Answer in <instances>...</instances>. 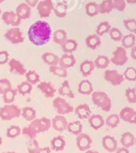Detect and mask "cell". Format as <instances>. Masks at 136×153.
Wrapping results in <instances>:
<instances>
[{
  "instance_id": "11",
  "label": "cell",
  "mask_w": 136,
  "mask_h": 153,
  "mask_svg": "<svg viewBox=\"0 0 136 153\" xmlns=\"http://www.w3.org/2000/svg\"><path fill=\"white\" fill-rule=\"evenodd\" d=\"M119 117L123 121L130 124H136V110L132 107H126L122 109L119 113Z\"/></svg>"
},
{
  "instance_id": "1",
  "label": "cell",
  "mask_w": 136,
  "mask_h": 153,
  "mask_svg": "<svg viewBox=\"0 0 136 153\" xmlns=\"http://www.w3.org/2000/svg\"><path fill=\"white\" fill-rule=\"evenodd\" d=\"M27 35L29 41L32 45L37 47L43 46L51 40L52 29L48 22L37 20L29 26Z\"/></svg>"
},
{
  "instance_id": "40",
  "label": "cell",
  "mask_w": 136,
  "mask_h": 153,
  "mask_svg": "<svg viewBox=\"0 0 136 153\" xmlns=\"http://www.w3.org/2000/svg\"><path fill=\"white\" fill-rule=\"evenodd\" d=\"M18 93L17 92V89H12L11 88V89L8 91V92H5L3 95V101L5 104H12L13 102L15 100V97L17 95V94Z\"/></svg>"
},
{
  "instance_id": "61",
  "label": "cell",
  "mask_w": 136,
  "mask_h": 153,
  "mask_svg": "<svg viewBox=\"0 0 136 153\" xmlns=\"http://www.w3.org/2000/svg\"><path fill=\"white\" fill-rule=\"evenodd\" d=\"M4 1H5V0H0V4L2 3V2H3Z\"/></svg>"
},
{
  "instance_id": "35",
  "label": "cell",
  "mask_w": 136,
  "mask_h": 153,
  "mask_svg": "<svg viewBox=\"0 0 136 153\" xmlns=\"http://www.w3.org/2000/svg\"><path fill=\"white\" fill-rule=\"evenodd\" d=\"M99 14H109L114 9V8L111 0H104L99 4Z\"/></svg>"
},
{
  "instance_id": "17",
  "label": "cell",
  "mask_w": 136,
  "mask_h": 153,
  "mask_svg": "<svg viewBox=\"0 0 136 153\" xmlns=\"http://www.w3.org/2000/svg\"><path fill=\"white\" fill-rule=\"evenodd\" d=\"M75 112L78 117L81 120H84L90 118L92 115V111L90 106L87 104H80L75 109Z\"/></svg>"
},
{
  "instance_id": "8",
  "label": "cell",
  "mask_w": 136,
  "mask_h": 153,
  "mask_svg": "<svg viewBox=\"0 0 136 153\" xmlns=\"http://www.w3.org/2000/svg\"><path fill=\"white\" fill-rule=\"evenodd\" d=\"M37 11L41 18H47L51 15L54 10V5L51 0H42L36 5Z\"/></svg>"
},
{
  "instance_id": "5",
  "label": "cell",
  "mask_w": 136,
  "mask_h": 153,
  "mask_svg": "<svg viewBox=\"0 0 136 153\" xmlns=\"http://www.w3.org/2000/svg\"><path fill=\"white\" fill-rule=\"evenodd\" d=\"M4 37L6 40L14 45L23 43L24 42L23 33L19 27H12L7 30L4 35Z\"/></svg>"
},
{
  "instance_id": "4",
  "label": "cell",
  "mask_w": 136,
  "mask_h": 153,
  "mask_svg": "<svg viewBox=\"0 0 136 153\" xmlns=\"http://www.w3.org/2000/svg\"><path fill=\"white\" fill-rule=\"evenodd\" d=\"M53 107L55 109L59 115L69 114L74 111V108L69 103L66 101V99L60 97H57L53 101Z\"/></svg>"
},
{
  "instance_id": "10",
  "label": "cell",
  "mask_w": 136,
  "mask_h": 153,
  "mask_svg": "<svg viewBox=\"0 0 136 153\" xmlns=\"http://www.w3.org/2000/svg\"><path fill=\"white\" fill-rule=\"evenodd\" d=\"M93 140L87 134H80L77 136L76 144L78 149L81 152H86L89 150L92 145Z\"/></svg>"
},
{
  "instance_id": "54",
  "label": "cell",
  "mask_w": 136,
  "mask_h": 153,
  "mask_svg": "<svg viewBox=\"0 0 136 153\" xmlns=\"http://www.w3.org/2000/svg\"><path fill=\"white\" fill-rule=\"evenodd\" d=\"M116 153H129V151L127 148L120 147V148H117V149L116 150Z\"/></svg>"
},
{
  "instance_id": "7",
  "label": "cell",
  "mask_w": 136,
  "mask_h": 153,
  "mask_svg": "<svg viewBox=\"0 0 136 153\" xmlns=\"http://www.w3.org/2000/svg\"><path fill=\"white\" fill-rule=\"evenodd\" d=\"M104 78L113 86H119L124 81L123 75L117 70H106L104 73Z\"/></svg>"
},
{
  "instance_id": "3",
  "label": "cell",
  "mask_w": 136,
  "mask_h": 153,
  "mask_svg": "<svg viewBox=\"0 0 136 153\" xmlns=\"http://www.w3.org/2000/svg\"><path fill=\"white\" fill-rule=\"evenodd\" d=\"M20 115L21 110L14 104H5L0 108V118L3 121H10L19 117Z\"/></svg>"
},
{
  "instance_id": "48",
  "label": "cell",
  "mask_w": 136,
  "mask_h": 153,
  "mask_svg": "<svg viewBox=\"0 0 136 153\" xmlns=\"http://www.w3.org/2000/svg\"><path fill=\"white\" fill-rule=\"evenodd\" d=\"M11 89V83L9 80L6 78L0 79V94L4 95L9 89Z\"/></svg>"
},
{
  "instance_id": "53",
  "label": "cell",
  "mask_w": 136,
  "mask_h": 153,
  "mask_svg": "<svg viewBox=\"0 0 136 153\" xmlns=\"http://www.w3.org/2000/svg\"><path fill=\"white\" fill-rule=\"evenodd\" d=\"M36 153H51V149L49 147H44V148H39Z\"/></svg>"
},
{
  "instance_id": "63",
  "label": "cell",
  "mask_w": 136,
  "mask_h": 153,
  "mask_svg": "<svg viewBox=\"0 0 136 153\" xmlns=\"http://www.w3.org/2000/svg\"><path fill=\"white\" fill-rule=\"evenodd\" d=\"M135 146H136V137H135Z\"/></svg>"
},
{
  "instance_id": "33",
  "label": "cell",
  "mask_w": 136,
  "mask_h": 153,
  "mask_svg": "<svg viewBox=\"0 0 136 153\" xmlns=\"http://www.w3.org/2000/svg\"><path fill=\"white\" fill-rule=\"evenodd\" d=\"M110 62V59L108 56L99 55L94 61V65H95V68L98 69H105L108 67Z\"/></svg>"
},
{
  "instance_id": "42",
  "label": "cell",
  "mask_w": 136,
  "mask_h": 153,
  "mask_svg": "<svg viewBox=\"0 0 136 153\" xmlns=\"http://www.w3.org/2000/svg\"><path fill=\"white\" fill-rule=\"evenodd\" d=\"M25 76H26V81L29 82L32 85L36 84L40 81L39 74H38L35 71H28L25 74Z\"/></svg>"
},
{
  "instance_id": "39",
  "label": "cell",
  "mask_w": 136,
  "mask_h": 153,
  "mask_svg": "<svg viewBox=\"0 0 136 153\" xmlns=\"http://www.w3.org/2000/svg\"><path fill=\"white\" fill-rule=\"evenodd\" d=\"M49 71L51 73L55 76H59V77H66L68 76L67 69L63 68L62 67L58 65H54V66H49Z\"/></svg>"
},
{
  "instance_id": "22",
  "label": "cell",
  "mask_w": 136,
  "mask_h": 153,
  "mask_svg": "<svg viewBox=\"0 0 136 153\" xmlns=\"http://www.w3.org/2000/svg\"><path fill=\"white\" fill-rule=\"evenodd\" d=\"M78 91L81 95H91L93 92V86L90 80H82L78 85Z\"/></svg>"
},
{
  "instance_id": "6",
  "label": "cell",
  "mask_w": 136,
  "mask_h": 153,
  "mask_svg": "<svg viewBox=\"0 0 136 153\" xmlns=\"http://www.w3.org/2000/svg\"><path fill=\"white\" fill-rule=\"evenodd\" d=\"M110 61L114 65L117 66H122L128 61L127 53L125 48L123 47H117L113 52V56Z\"/></svg>"
},
{
  "instance_id": "34",
  "label": "cell",
  "mask_w": 136,
  "mask_h": 153,
  "mask_svg": "<svg viewBox=\"0 0 136 153\" xmlns=\"http://www.w3.org/2000/svg\"><path fill=\"white\" fill-rule=\"evenodd\" d=\"M86 14L89 17H95L99 14V4L94 2H90L87 3L85 6Z\"/></svg>"
},
{
  "instance_id": "60",
  "label": "cell",
  "mask_w": 136,
  "mask_h": 153,
  "mask_svg": "<svg viewBox=\"0 0 136 153\" xmlns=\"http://www.w3.org/2000/svg\"><path fill=\"white\" fill-rule=\"evenodd\" d=\"M3 153H16V152H3Z\"/></svg>"
},
{
  "instance_id": "2",
  "label": "cell",
  "mask_w": 136,
  "mask_h": 153,
  "mask_svg": "<svg viewBox=\"0 0 136 153\" xmlns=\"http://www.w3.org/2000/svg\"><path fill=\"white\" fill-rule=\"evenodd\" d=\"M93 104L101 108L103 111L109 112L111 110V100L105 92H93L92 93Z\"/></svg>"
},
{
  "instance_id": "37",
  "label": "cell",
  "mask_w": 136,
  "mask_h": 153,
  "mask_svg": "<svg viewBox=\"0 0 136 153\" xmlns=\"http://www.w3.org/2000/svg\"><path fill=\"white\" fill-rule=\"evenodd\" d=\"M17 92L22 95L30 94L32 90V85L27 81H23L17 86Z\"/></svg>"
},
{
  "instance_id": "62",
  "label": "cell",
  "mask_w": 136,
  "mask_h": 153,
  "mask_svg": "<svg viewBox=\"0 0 136 153\" xmlns=\"http://www.w3.org/2000/svg\"><path fill=\"white\" fill-rule=\"evenodd\" d=\"M2 14V11H1V8H0V15Z\"/></svg>"
},
{
  "instance_id": "44",
  "label": "cell",
  "mask_w": 136,
  "mask_h": 153,
  "mask_svg": "<svg viewBox=\"0 0 136 153\" xmlns=\"http://www.w3.org/2000/svg\"><path fill=\"white\" fill-rule=\"evenodd\" d=\"M21 134V129L17 126H11L7 129L6 135L8 138H15L20 136Z\"/></svg>"
},
{
  "instance_id": "20",
  "label": "cell",
  "mask_w": 136,
  "mask_h": 153,
  "mask_svg": "<svg viewBox=\"0 0 136 153\" xmlns=\"http://www.w3.org/2000/svg\"><path fill=\"white\" fill-rule=\"evenodd\" d=\"M88 122L90 126L96 131L102 128L105 124V122L103 117L101 115L99 114L91 115V117L88 119Z\"/></svg>"
},
{
  "instance_id": "64",
  "label": "cell",
  "mask_w": 136,
  "mask_h": 153,
  "mask_svg": "<svg viewBox=\"0 0 136 153\" xmlns=\"http://www.w3.org/2000/svg\"><path fill=\"white\" fill-rule=\"evenodd\" d=\"M135 89H136V81H135Z\"/></svg>"
},
{
  "instance_id": "47",
  "label": "cell",
  "mask_w": 136,
  "mask_h": 153,
  "mask_svg": "<svg viewBox=\"0 0 136 153\" xmlns=\"http://www.w3.org/2000/svg\"><path fill=\"white\" fill-rule=\"evenodd\" d=\"M110 38L114 42H120L123 38V33L118 28L111 27L110 32H109Z\"/></svg>"
},
{
  "instance_id": "23",
  "label": "cell",
  "mask_w": 136,
  "mask_h": 153,
  "mask_svg": "<svg viewBox=\"0 0 136 153\" xmlns=\"http://www.w3.org/2000/svg\"><path fill=\"white\" fill-rule=\"evenodd\" d=\"M95 68L94 62L90 60H85L80 65V71L84 76H88L91 74Z\"/></svg>"
},
{
  "instance_id": "28",
  "label": "cell",
  "mask_w": 136,
  "mask_h": 153,
  "mask_svg": "<svg viewBox=\"0 0 136 153\" xmlns=\"http://www.w3.org/2000/svg\"><path fill=\"white\" fill-rule=\"evenodd\" d=\"M51 148L56 152L63 151L66 146V140L62 136H57L53 138L51 142Z\"/></svg>"
},
{
  "instance_id": "21",
  "label": "cell",
  "mask_w": 136,
  "mask_h": 153,
  "mask_svg": "<svg viewBox=\"0 0 136 153\" xmlns=\"http://www.w3.org/2000/svg\"><path fill=\"white\" fill-rule=\"evenodd\" d=\"M85 43L87 48L91 50H96L101 45V38L96 34L90 35L85 39Z\"/></svg>"
},
{
  "instance_id": "24",
  "label": "cell",
  "mask_w": 136,
  "mask_h": 153,
  "mask_svg": "<svg viewBox=\"0 0 136 153\" xmlns=\"http://www.w3.org/2000/svg\"><path fill=\"white\" fill-rule=\"evenodd\" d=\"M41 59L44 63H46L49 66L58 65L60 62V57L52 53H44L41 56Z\"/></svg>"
},
{
  "instance_id": "13",
  "label": "cell",
  "mask_w": 136,
  "mask_h": 153,
  "mask_svg": "<svg viewBox=\"0 0 136 153\" xmlns=\"http://www.w3.org/2000/svg\"><path fill=\"white\" fill-rule=\"evenodd\" d=\"M8 65H9L10 72L13 74L23 76V75L26 74V73L27 72L24 65L16 59H10L8 61Z\"/></svg>"
},
{
  "instance_id": "59",
  "label": "cell",
  "mask_w": 136,
  "mask_h": 153,
  "mask_svg": "<svg viewBox=\"0 0 136 153\" xmlns=\"http://www.w3.org/2000/svg\"><path fill=\"white\" fill-rule=\"evenodd\" d=\"M2 138L0 137V146L2 145Z\"/></svg>"
},
{
  "instance_id": "25",
  "label": "cell",
  "mask_w": 136,
  "mask_h": 153,
  "mask_svg": "<svg viewBox=\"0 0 136 153\" xmlns=\"http://www.w3.org/2000/svg\"><path fill=\"white\" fill-rule=\"evenodd\" d=\"M135 137L134 135L131 132H124L121 135L120 143L122 144L123 147L129 149L135 144Z\"/></svg>"
},
{
  "instance_id": "30",
  "label": "cell",
  "mask_w": 136,
  "mask_h": 153,
  "mask_svg": "<svg viewBox=\"0 0 136 153\" xmlns=\"http://www.w3.org/2000/svg\"><path fill=\"white\" fill-rule=\"evenodd\" d=\"M21 116L26 121L32 122L36 119V111L31 107H24L21 110Z\"/></svg>"
},
{
  "instance_id": "49",
  "label": "cell",
  "mask_w": 136,
  "mask_h": 153,
  "mask_svg": "<svg viewBox=\"0 0 136 153\" xmlns=\"http://www.w3.org/2000/svg\"><path fill=\"white\" fill-rule=\"evenodd\" d=\"M114 5V9L119 11H123L126 6V0H111Z\"/></svg>"
},
{
  "instance_id": "16",
  "label": "cell",
  "mask_w": 136,
  "mask_h": 153,
  "mask_svg": "<svg viewBox=\"0 0 136 153\" xmlns=\"http://www.w3.org/2000/svg\"><path fill=\"white\" fill-rule=\"evenodd\" d=\"M102 144L103 148L110 153L114 152L117 149V141L114 137L110 135H106L102 138Z\"/></svg>"
},
{
  "instance_id": "19",
  "label": "cell",
  "mask_w": 136,
  "mask_h": 153,
  "mask_svg": "<svg viewBox=\"0 0 136 153\" xmlns=\"http://www.w3.org/2000/svg\"><path fill=\"white\" fill-rule=\"evenodd\" d=\"M75 64H76V59H75L74 55H72V53H64L60 58V62H59V65H60V67H62L63 68H70L74 67Z\"/></svg>"
},
{
  "instance_id": "32",
  "label": "cell",
  "mask_w": 136,
  "mask_h": 153,
  "mask_svg": "<svg viewBox=\"0 0 136 153\" xmlns=\"http://www.w3.org/2000/svg\"><path fill=\"white\" fill-rule=\"evenodd\" d=\"M67 130L69 133L74 135H79L80 134L82 133L83 131V126L80 121H75L69 123L68 124Z\"/></svg>"
},
{
  "instance_id": "55",
  "label": "cell",
  "mask_w": 136,
  "mask_h": 153,
  "mask_svg": "<svg viewBox=\"0 0 136 153\" xmlns=\"http://www.w3.org/2000/svg\"><path fill=\"white\" fill-rule=\"evenodd\" d=\"M130 55L131 57L134 60H136V45L133 47L132 48H131V53H130Z\"/></svg>"
},
{
  "instance_id": "41",
  "label": "cell",
  "mask_w": 136,
  "mask_h": 153,
  "mask_svg": "<svg viewBox=\"0 0 136 153\" xmlns=\"http://www.w3.org/2000/svg\"><path fill=\"white\" fill-rule=\"evenodd\" d=\"M21 133L24 136H27L30 140L35 139L37 134H38L37 131L34 128V127L31 124H29L28 126H26V127L23 128L21 130Z\"/></svg>"
},
{
  "instance_id": "18",
  "label": "cell",
  "mask_w": 136,
  "mask_h": 153,
  "mask_svg": "<svg viewBox=\"0 0 136 153\" xmlns=\"http://www.w3.org/2000/svg\"><path fill=\"white\" fill-rule=\"evenodd\" d=\"M31 12H32V8L29 7L26 2L20 4L16 8V14L17 17L20 20H26L29 19L31 16Z\"/></svg>"
},
{
  "instance_id": "27",
  "label": "cell",
  "mask_w": 136,
  "mask_h": 153,
  "mask_svg": "<svg viewBox=\"0 0 136 153\" xmlns=\"http://www.w3.org/2000/svg\"><path fill=\"white\" fill-rule=\"evenodd\" d=\"M120 42L122 43V47L125 48V49L132 48L133 47L135 46V35L133 33H130L126 35H124V36H123Z\"/></svg>"
},
{
  "instance_id": "36",
  "label": "cell",
  "mask_w": 136,
  "mask_h": 153,
  "mask_svg": "<svg viewBox=\"0 0 136 153\" xmlns=\"http://www.w3.org/2000/svg\"><path fill=\"white\" fill-rule=\"evenodd\" d=\"M111 26L108 21L101 22L97 26L96 29V34L98 35L99 36H102L105 34L109 33Z\"/></svg>"
},
{
  "instance_id": "56",
  "label": "cell",
  "mask_w": 136,
  "mask_h": 153,
  "mask_svg": "<svg viewBox=\"0 0 136 153\" xmlns=\"http://www.w3.org/2000/svg\"><path fill=\"white\" fill-rule=\"evenodd\" d=\"M54 13H55L56 15H57V17H64L66 15V12H64V13L60 12V11H59L58 10H57V9H54Z\"/></svg>"
},
{
  "instance_id": "15",
  "label": "cell",
  "mask_w": 136,
  "mask_h": 153,
  "mask_svg": "<svg viewBox=\"0 0 136 153\" xmlns=\"http://www.w3.org/2000/svg\"><path fill=\"white\" fill-rule=\"evenodd\" d=\"M38 89L46 98H53L55 95L56 89L51 82H41L38 85Z\"/></svg>"
},
{
  "instance_id": "31",
  "label": "cell",
  "mask_w": 136,
  "mask_h": 153,
  "mask_svg": "<svg viewBox=\"0 0 136 153\" xmlns=\"http://www.w3.org/2000/svg\"><path fill=\"white\" fill-rule=\"evenodd\" d=\"M61 47L65 53L71 54L77 50L78 43L74 39H67V41Z\"/></svg>"
},
{
  "instance_id": "57",
  "label": "cell",
  "mask_w": 136,
  "mask_h": 153,
  "mask_svg": "<svg viewBox=\"0 0 136 153\" xmlns=\"http://www.w3.org/2000/svg\"><path fill=\"white\" fill-rule=\"evenodd\" d=\"M126 2L128 4H132V5L136 4V0H126Z\"/></svg>"
},
{
  "instance_id": "52",
  "label": "cell",
  "mask_w": 136,
  "mask_h": 153,
  "mask_svg": "<svg viewBox=\"0 0 136 153\" xmlns=\"http://www.w3.org/2000/svg\"><path fill=\"white\" fill-rule=\"evenodd\" d=\"M25 2L31 8H35L38 5V2H39L38 0H25Z\"/></svg>"
},
{
  "instance_id": "51",
  "label": "cell",
  "mask_w": 136,
  "mask_h": 153,
  "mask_svg": "<svg viewBox=\"0 0 136 153\" xmlns=\"http://www.w3.org/2000/svg\"><path fill=\"white\" fill-rule=\"evenodd\" d=\"M9 61V53L8 51H0V65H5Z\"/></svg>"
},
{
  "instance_id": "29",
  "label": "cell",
  "mask_w": 136,
  "mask_h": 153,
  "mask_svg": "<svg viewBox=\"0 0 136 153\" xmlns=\"http://www.w3.org/2000/svg\"><path fill=\"white\" fill-rule=\"evenodd\" d=\"M67 33L63 29H58L53 34V40L57 45H62L67 41Z\"/></svg>"
},
{
  "instance_id": "50",
  "label": "cell",
  "mask_w": 136,
  "mask_h": 153,
  "mask_svg": "<svg viewBox=\"0 0 136 153\" xmlns=\"http://www.w3.org/2000/svg\"><path fill=\"white\" fill-rule=\"evenodd\" d=\"M39 143H38V141L35 139L29 141V144H28L27 150L29 153H36L38 152V150L39 149Z\"/></svg>"
},
{
  "instance_id": "58",
  "label": "cell",
  "mask_w": 136,
  "mask_h": 153,
  "mask_svg": "<svg viewBox=\"0 0 136 153\" xmlns=\"http://www.w3.org/2000/svg\"><path fill=\"white\" fill-rule=\"evenodd\" d=\"M86 153H99V152H96V151H92V150H87V151H86Z\"/></svg>"
},
{
  "instance_id": "9",
  "label": "cell",
  "mask_w": 136,
  "mask_h": 153,
  "mask_svg": "<svg viewBox=\"0 0 136 153\" xmlns=\"http://www.w3.org/2000/svg\"><path fill=\"white\" fill-rule=\"evenodd\" d=\"M34 128L37 131L38 134L48 131L51 127H52V123L50 119L46 117H42L41 119H35L30 123Z\"/></svg>"
},
{
  "instance_id": "38",
  "label": "cell",
  "mask_w": 136,
  "mask_h": 153,
  "mask_svg": "<svg viewBox=\"0 0 136 153\" xmlns=\"http://www.w3.org/2000/svg\"><path fill=\"white\" fill-rule=\"evenodd\" d=\"M105 122L106 126L110 127L111 128H115L119 125L120 122V119L118 114H111L110 116L107 117Z\"/></svg>"
},
{
  "instance_id": "12",
  "label": "cell",
  "mask_w": 136,
  "mask_h": 153,
  "mask_svg": "<svg viewBox=\"0 0 136 153\" xmlns=\"http://www.w3.org/2000/svg\"><path fill=\"white\" fill-rule=\"evenodd\" d=\"M2 19L4 23L13 27H18L21 23V20L17 17V14L14 11H5L2 14Z\"/></svg>"
},
{
  "instance_id": "14",
  "label": "cell",
  "mask_w": 136,
  "mask_h": 153,
  "mask_svg": "<svg viewBox=\"0 0 136 153\" xmlns=\"http://www.w3.org/2000/svg\"><path fill=\"white\" fill-rule=\"evenodd\" d=\"M51 123H52V127L54 130L57 131H64L67 130L68 128V121L66 120V117L63 115H57L51 120Z\"/></svg>"
},
{
  "instance_id": "45",
  "label": "cell",
  "mask_w": 136,
  "mask_h": 153,
  "mask_svg": "<svg viewBox=\"0 0 136 153\" xmlns=\"http://www.w3.org/2000/svg\"><path fill=\"white\" fill-rule=\"evenodd\" d=\"M126 29L131 33L136 34V19H126L123 21Z\"/></svg>"
},
{
  "instance_id": "43",
  "label": "cell",
  "mask_w": 136,
  "mask_h": 153,
  "mask_svg": "<svg viewBox=\"0 0 136 153\" xmlns=\"http://www.w3.org/2000/svg\"><path fill=\"white\" fill-rule=\"evenodd\" d=\"M123 76L129 81H136V68L133 67H128L123 73Z\"/></svg>"
},
{
  "instance_id": "26",
  "label": "cell",
  "mask_w": 136,
  "mask_h": 153,
  "mask_svg": "<svg viewBox=\"0 0 136 153\" xmlns=\"http://www.w3.org/2000/svg\"><path fill=\"white\" fill-rule=\"evenodd\" d=\"M59 94L62 96H66L69 98H75V94L72 91L69 85V82L68 80H64L63 83H62L61 86L58 89Z\"/></svg>"
},
{
  "instance_id": "46",
  "label": "cell",
  "mask_w": 136,
  "mask_h": 153,
  "mask_svg": "<svg viewBox=\"0 0 136 153\" xmlns=\"http://www.w3.org/2000/svg\"><path fill=\"white\" fill-rule=\"evenodd\" d=\"M125 95L126 99L130 104L136 103V89L135 88H128L125 91Z\"/></svg>"
}]
</instances>
